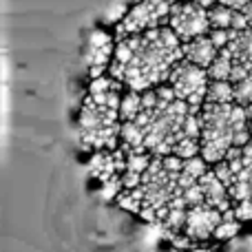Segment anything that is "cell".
I'll list each match as a JSON object with an SVG mask.
<instances>
[{
    "mask_svg": "<svg viewBox=\"0 0 252 252\" xmlns=\"http://www.w3.org/2000/svg\"><path fill=\"white\" fill-rule=\"evenodd\" d=\"M184 60V42L170 27L118 40L109 73L130 91H151L168 82L173 69Z\"/></svg>",
    "mask_w": 252,
    "mask_h": 252,
    "instance_id": "6da1fadb",
    "label": "cell"
},
{
    "mask_svg": "<svg viewBox=\"0 0 252 252\" xmlns=\"http://www.w3.org/2000/svg\"><path fill=\"white\" fill-rule=\"evenodd\" d=\"M157 104L142 109L135 124L144 135V146L153 157L173 155L177 144L186 139V122L195 106H188L175 95L168 82L157 87ZM192 139V137H190Z\"/></svg>",
    "mask_w": 252,
    "mask_h": 252,
    "instance_id": "7a4b0ae2",
    "label": "cell"
},
{
    "mask_svg": "<svg viewBox=\"0 0 252 252\" xmlns=\"http://www.w3.org/2000/svg\"><path fill=\"white\" fill-rule=\"evenodd\" d=\"M252 139V126L244 106L210 104L201 106V157L210 166L228 157L232 148H244Z\"/></svg>",
    "mask_w": 252,
    "mask_h": 252,
    "instance_id": "3957f363",
    "label": "cell"
},
{
    "mask_svg": "<svg viewBox=\"0 0 252 252\" xmlns=\"http://www.w3.org/2000/svg\"><path fill=\"white\" fill-rule=\"evenodd\" d=\"M78 139L89 151H115L122 142V120L120 111L84 97L78 115Z\"/></svg>",
    "mask_w": 252,
    "mask_h": 252,
    "instance_id": "277c9868",
    "label": "cell"
},
{
    "mask_svg": "<svg viewBox=\"0 0 252 252\" xmlns=\"http://www.w3.org/2000/svg\"><path fill=\"white\" fill-rule=\"evenodd\" d=\"M217 177L226 184L235 204L252 199V139L244 148H232L223 161L213 166Z\"/></svg>",
    "mask_w": 252,
    "mask_h": 252,
    "instance_id": "5b68a950",
    "label": "cell"
},
{
    "mask_svg": "<svg viewBox=\"0 0 252 252\" xmlns=\"http://www.w3.org/2000/svg\"><path fill=\"white\" fill-rule=\"evenodd\" d=\"M175 4L166 2V0H139L124 18H120L118 27H115V35L118 40L126 35L144 33V31H153L159 27H168V18Z\"/></svg>",
    "mask_w": 252,
    "mask_h": 252,
    "instance_id": "8992f818",
    "label": "cell"
},
{
    "mask_svg": "<svg viewBox=\"0 0 252 252\" xmlns=\"http://www.w3.org/2000/svg\"><path fill=\"white\" fill-rule=\"evenodd\" d=\"M168 84L182 102H186L188 106H195V109H201L206 104V95H208L210 75L208 69H201L192 62L182 60L170 73Z\"/></svg>",
    "mask_w": 252,
    "mask_h": 252,
    "instance_id": "52a82bcc",
    "label": "cell"
},
{
    "mask_svg": "<svg viewBox=\"0 0 252 252\" xmlns=\"http://www.w3.org/2000/svg\"><path fill=\"white\" fill-rule=\"evenodd\" d=\"M168 27L175 31L182 42H190L195 38L210 33V20L208 9L195 0H182L173 7L168 18Z\"/></svg>",
    "mask_w": 252,
    "mask_h": 252,
    "instance_id": "ba28073f",
    "label": "cell"
},
{
    "mask_svg": "<svg viewBox=\"0 0 252 252\" xmlns=\"http://www.w3.org/2000/svg\"><path fill=\"white\" fill-rule=\"evenodd\" d=\"M115 47H118V42H113V38L106 31L95 29L89 33V42L84 49V64H87L91 80L109 73V66L115 56Z\"/></svg>",
    "mask_w": 252,
    "mask_h": 252,
    "instance_id": "9c48e42d",
    "label": "cell"
},
{
    "mask_svg": "<svg viewBox=\"0 0 252 252\" xmlns=\"http://www.w3.org/2000/svg\"><path fill=\"white\" fill-rule=\"evenodd\" d=\"M223 221V213L208 204H199V206H192L188 210V217H186V232L195 244H201V241H208L215 239V232H217L219 223Z\"/></svg>",
    "mask_w": 252,
    "mask_h": 252,
    "instance_id": "30bf717a",
    "label": "cell"
},
{
    "mask_svg": "<svg viewBox=\"0 0 252 252\" xmlns=\"http://www.w3.org/2000/svg\"><path fill=\"white\" fill-rule=\"evenodd\" d=\"M221 51H226L232 60L230 82H239V80L252 75V27L246 31H237L230 44Z\"/></svg>",
    "mask_w": 252,
    "mask_h": 252,
    "instance_id": "8fae6325",
    "label": "cell"
},
{
    "mask_svg": "<svg viewBox=\"0 0 252 252\" xmlns=\"http://www.w3.org/2000/svg\"><path fill=\"white\" fill-rule=\"evenodd\" d=\"M126 161H128V155L122 146L115 151H95L89 159V173H91V177L104 184L113 177H122L126 170Z\"/></svg>",
    "mask_w": 252,
    "mask_h": 252,
    "instance_id": "7c38bea8",
    "label": "cell"
},
{
    "mask_svg": "<svg viewBox=\"0 0 252 252\" xmlns=\"http://www.w3.org/2000/svg\"><path fill=\"white\" fill-rule=\"evenodd\" d=\"M199 186H201V192H204V201L208 206L221 210V213H228L230 208H235V206H232L235 201H232V197H230V190H228L226 184L217 177L213 166H210L208 173L199 179Z\"/></svg>",
    "mask_w": 252,
    "mask_h": 252,
    "instance_id": "4fadbf2b",
    "label": "cell"
},
{
    "mask_svg": "<svg viewBox=\"0 0 252 252\" xmlns=\"http://www.w3.org/2000/svg\"><path fill=\"white\" fill-rule=\"evenodd\" d=\"M217 56L219 49L215 47L210 35H201V38H195L190 42H184V60L192 62L201 69H210V64L217 60Z\"/></svg>",
    "mask_w": 252,
    "mask_h": 252,
    "instance_id": "5bb4252c",
    "label": "cell"
},
{
    "mask_svg": "<svg viewBox=\"0 0 252 252\" xmlns=\"http://www.w3.org/2000/svg\"><path fill=\"white\" fill-rule=\"evenodd\" d=\"M206 102H210V104H235V82H230V80H210Z\"/></svg>",
    "mask_w": 252,
    "mask_h": 252,
    "instance_id": "9a60e30c",
    "label": "cell"
},
{
    "mask_svg": "<svg viewBox=\"0 0 252 252\" xmlns=\"http://www.w3.org/2000/svg\"><path fill=\"white\" fill-rule=\"evenodd\" d=\"M235 18L237 11L221 2H215L208 9V20H210V29H232L235 27Z\"/></svg>",
    "mask_w": 252,
    "mask_h": 252,
    "instance_id": "2e32d148",
    "label": "cell"
},
{
    "mask_svg": "<svg viewBox=\"0 0 252 252\" xmlns=\"http://www.w3.org/2000/svg\"><path fill=\"white\" fill-rule=\"evenodd\" d=\"M139 113H142V93L126 89L122 95V104H120V120H122V124L135 122Z\"/></svg>",
    "mask_w": 252,
    "mask_h": 252,
    "instance_id": "e0dca14e",
    "label": "cell"
},
{
    "mask_svg": "<svg viewBox=\"0 0 252 252\" xmlns=\"http://www.w3.org/2000/svg\"><path fill=\"white\" fill-rule=\"evenodd\" d=\"M241 232V221L235 217V208H230L228 213H223V221L219 223L217 232H215V239L217 241H228L232 237H237Z\"/></svg>",
    "mask_w": 252,
    "mask_h": 252,
    "instance_id": "ac0fdd59",
    "label": "cell"
},
{
    "mask_svg": "<svg viewBox=\"0 0 252 252\" xmlns=\"http://www.w3.org/2000/svg\"><path fill=\"white\" fill-rule=\"evenodd\" d=\"M208 75H210V80H230V75H232V60H230V56H228L226 51H219L217 60L210 64Z\"/></svg>",
    "mask_w": 252,
    "mask_h": 252,
    "instance_id": "d6986e66",
    "label": "cell"
},
{
    "mask_svg": "<svg viewBox=\"0 0 252 252\" xmlns=\"http://www.w3.org/2000/svg\"><path fill=\"white\" fill-rule=\"evenodd\" d=\"M235 104L248 109L252 104V75L235 82Z\"/></svg>",
    "mask_w": 252,
    "mask_h": 252,
    "instance_id": "ffe728a7",
    "label": "cell"
},
{
    "mask_svg": "<svg viewBox=\"0 0 252 252\" xmlns=\"http://www.w3.org/2000/svg\"><path fill=\"white\" fill-rule=\"evenodd\" d=\"M235 33L237 31H232V29H210V40L215 42V47L221 51V49H226L228 44H230V40L235 38Z\"/></svg>",
    "mask_w": 252,
    "mask_h": 252,
    "instance_id": "44dd1931",
    "label": "cell"
},
{
    "mask_svg": "<svg viewBox=\"0 0 252 252\" xmlns=\"http://www.w3.org/2000/svg\"><path fill=\"white\" fill-rule=\"evenodd\" d=\"M235 217L239 221H252V199L235 204Z\"/></svg>",
    "mask_w": 252,
    "mask_h": 252,
    "instance_id": "7402d4cb",
    "label": "cell"
},
{
    "mask_svg": "<svg viewBox=\"0 0 252 252\" xmlns=\"http://www.w3.org/2000/svg\"><path fill=\"white\" fill-rule=\"evenodd\" d=\"M219 2L226 4V7H230V9H235V11H241V9L248 7L252 0H219Z\"/></svg>",
    "mask_w": 252,
    "mask_h": 252,
    "instance_id": "603a6c76",
    "label": "cell"
},
{
    "mask_svg": "<svg viewBox=\"0 0 252 252\" xmlns=\"http://www.w3.org/2000/svg\"><path fill=\"white\" fill-rule=\"evenodd\" d=\"M241 13H244V16H246V20H248V25L252 27V2H250L246 9H241Z\"/></svg>",
    "mask_w": 252,
    "mask_h": 252,
    "instance_id": "cb8c5ba5",
    "label": "cell"
},
{
    "mask_svg": "<svg viewBox=\"0 0 252 252\" xmlns=\"http://www.w3.org/2000/svg\"><path fill=\"white\" fill-rule=\"evenodd\" d=\"M195 2H199V4H204L206 9H210L215 2H219V0H195Z\"/></svg>",
    "mask_w": 252,
    "mask_h": 252,
    "instance_id": "d4e9b609",
    "label": "cell"
},
{
    "mask_svg": "<svg viewBox=\"0 0 252 252\" xmlns=\"http://www.w3.org/2000/svg\"><path fill=\"white\" fill-rule=\"evenodd\" d=\"M246 113H248V120H250V126H252V104L246 109Z\"/></svg>",
    "mask_w": 252,
    "mask_h": 252,
    "instance_id": "484cf974",
    "label": "cell"
},
{
    "mask_svg": "<svg viewBox=\"0 0 252 252\" xmlns=\"http://www.w3.org/2000/svg\"><path fill=\"white\" fill-rule=\"evenodd\" d=\"M166 2H170V4H177V2H182V0H166Z\"/></svg>",
    "mask_w": 252,
    "mask_h": 252,
    "instance_id": "4316f807",
    "label": "cell"
}]
</instances>
